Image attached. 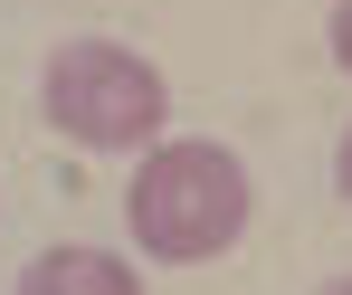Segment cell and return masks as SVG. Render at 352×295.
Listing matches in <instances>:
<instances>
[{
  "instance_id": "6da1fadb",
  "label": "cell",
  "mask_w": 352,
  "mask_h": 295,
  "mask_svg": "<svg viewBox=\"0 0 352 295\" xmlns=\"http://www.w3.org/2000/svg\"><path fill=\"white\" fill-rule=\"evenodd\" d=\"M248 162L210 133H181V143H153L133 181H124V219H133V248L153 267H210L229 257L238 229H248Z\"/></svg>"
},
{
  "instance_id": "7a4b0ae2",
  "label": "cell",
  "mask_w": 352,
  "mask_h": 295,
  "mask_svg": "<svg viewBox=\"0 0 352 295\" xmlns=\"http://www.w3.org/2000/svg\"><path fill=\"white\" fill-rule=\"evenodd\" d=\"M38 115L76 153H153L172 115V76L124 39H58L38 67Z\"/></svg>"
},
{
  "instance_id": "3957f363",
  "label": "cell",
  "mask_w": 352,
  "mask_h": 295,
  "mask_svg": "<svg viewBox=\"0 0 352 295\" xmlns=\"http://www.w3.org/2000/svg\"><path fill=\"white\" fill-rule=\"evenodd\" d=\"M10 295H143V276H133V257H115V248H86V238H76V248L29 257Z\"/></svg>"
},
{
  "instance_id": "277c9868",
  "label": "cell",
  "mask_w": 352,
  "mask_h": 295,
  "mask_svg": "<svg viewBox=\"0 0 352 295\" xmlns=\"http://www.w3.org/2000/svg\"><path fill=\"white\" fill-rule=\"evenodd\" d=\"M324 39H333V67L352 76V0H333V29H324Z\"/></svg>"
},
{
  "instance_id": "5b68a950",
  "label": "cell",
  "mask_w": 352,
  "mask_h": 295,
  "mask_svg": "<svg viewBox=\"0 0 352 295\" xmlns=\"http://www.w3.org/2000/svg\"><path fill=\"white\" fill-rule=\"evenodd\" d=\"M333 190L352 200V124H343V143H333Z\"/></svg>"
},
{
  "instance_id": "8992f818",
  "label": "cell",
  "mask_w": 352,
  "mask_h": 295,
  "mask_svg": "<svg viewBox=\"0 0 352 295\" xmlns=\"http://www.w3.org/2000/svg\"><path fill=\"white\" fill-rule=\"evenodd\" d=\"M324 295H352V276H333V286H324Z\"/></svg>"
}]
</instances>
